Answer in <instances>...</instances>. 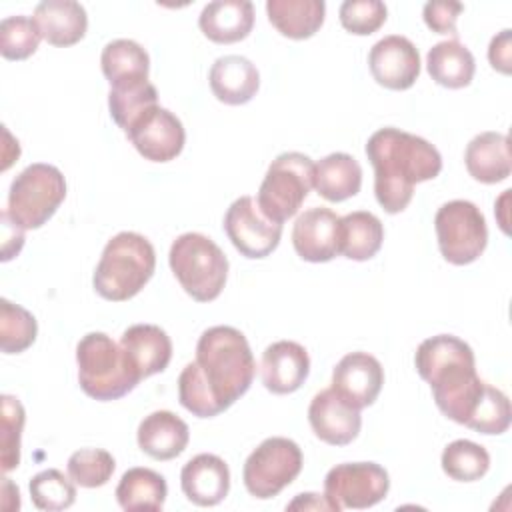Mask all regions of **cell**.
<instances>
[{
  "label": "cell",
  "mask_w": 512,
  "mask_h": 512,
  "mask_svg": "<svg viewBox=\"0 0 512 512\" xmlns=\"http://www.w3.org/2000/svg\"><path fill=\"white\" fill-rule=\"evenodd\" d=\"M256 362L246 336L232 326H212L196 344V360L178 376L180 404L198 418H214L244 396Z\"/></svg>",
  "instance_id": "obj_1"
},
{
  "label": "cell",
  "mask_w": 512,
  "mask_h": 512,
  "mask_svg": "<svg viewBox=\"0 0 512 512\" xmlns=\"http://www.w3.org/2000/svg\"><path fill=\"white\" fill-rule=\"evenodd\" d=\"M366 156L374 168L376 200L388 214L402 212L414 196V186L434 180L442 170L436 146L392 126L368 138Z\"/></svg>",
  "instance_id": "obj_2"
},
{
  "label": "cell",
  "mask_w": 512,
  "mask_h": 512,
  "mask_svg": "<svg viewBox=\"0 0 512 512\" xmlns=\"http://www.w3.org/2000/svg\"><path fill=\"white\" fill-rule=\"evenodd\" d=\"M414 364L420 378L430 384L438 410L466 426L486 390L472 348L458 336L438 334L420 342Z\"/></svg>",
  "instance_id": "obj_3"
},
{
  "label": "cell",
  "mask_w": 512,
  "mask_h": 512,
  "mask_svg": "<svg viewBox=\"0 0 512 512\" xmlns=\"http://www.w3.org/2000/svg\"><path fill=\"white\" fill-rule=\"evenodd\" d=\"M154 268L156 252L150 240L138 232H118L106 242L92 284L104 300L124 302L148 284Z\"/></svg>",
  "instance_id": "obj_4"
},
{
  "label": "cell",
  "mask_w": 512,
  "mask_h": 512,
  "mask_svg": "<svg viewBox=\"0 0 512 512\" xmlns=\"http://www.w3.org/2000/svg\"><path fill=\"white\" fill-rule=\"evenodd\" d=\"M170 270L196 302H212L220 296L228 278V258L222 248L200 232L180 234L168 252Z\"/></svg>",
  "instance_id": "obj_5"
},
{
  "label": "cell",
  "mask_w": 512,
  "mask_h": 512,
  "mask_svg": "<svg viewBox=\"0 0 512 512\" xmlns=\"http://www.w3.org/2000/svg\"><path fill=\"white\" fill-rule=\"evenodd\" d=\"M76 364L80 388L94 400H118L138 386L120 344L104 332H88L80 338Z\"/></svg>",
  "instance_id": "obj_6"
},
{
  "label": "cell",
  "mask_w": 512,
  "mask_h": 512,
  "mask_svg": "<svg viewBox=\"0 0 512 512\" xmlns=\"http://www.w3.org/2000/svg\"><path fill=\"white\" fill-rule=\"evenodd\" d=\"M66 198L64 174L44 162L26 166L10 184L8 216L24 230L44 226Z\"/></svg>",
  "instance_id": "obj_7"
},
{
  "label": "cell",
  "mask_w": 512,
  "mask_h": 512,
  "mask_svg": "<svg viewBox=\"0 0 512 512\" xmlns=\"http://www.w3.org/2000/svg\"><path fill=\"white\" fill-rule=\"evenodd\" d=\"M312 184V158L302 152H282L268 166L256 202L270 220L282 224L300 210L310 188H314Z\"/></svg>",
  "instance_id": "obj_8"
},
{
  "label": "cell",
  "mask_w": 512,
  "mask_h": 512,
  "mask_svg": "<svg viewBox=\"0 0 512 512\" xmlns=\"http://www.w3.org/2000/svg\"><path fill=\"white\" fill-rule=\"evenodd\" d=\"M300 446L284 436L262 440L246 458L242 480L250 496L268 500L278 496L302 472Z\"/></svg>",
  "instance_id": "obj_9"
},
{
  "label": "cell",
  "mask_w": 512,
  "mask_h": 512,
  "mask_svg": "<svg viewBox=\"0 0 512 512\" xmlns=\"http://www.w3.org/2000/svg\"><path fill=\"white\" fill-rule=\"evenodd\" d=\"M440 254L454 266L472 264L488 244L486 218L474 202L450 200L434 216Z\"/></svg>",
  "instance_id": "obj_10"
},
{
  "label": "cell",
  "mask_w": 512,
  "mask_h": 512,
  "mask_svg": "<svg viewBox=\"0 0 512 512\" xmlns=\"http://www.w3.org/2000/svg\"><path fill=\"white\" fill-rule=\"evenodd\" d=\"M390 490L388 472L376 462H344L328 470L324 496L332 512L344 508L364 510L376 506Z\"/></svg>",
  "instance_id": "obj_11"
},
{
  "label": "cell",
  "mask_w": 512,
  "mask_h": 512,
  "mask_svg": "<svg viewBox=\"0 0 512 512\" xmlns=\"http://www.w3.org/2000/svg\"><path fill=\"white\" fill-rule=\"evenodd\" d=\"M224 232L234 248L246 258H266L272 254L282 236V224L270 220L258 206L256 198H236L224 214Z\"/></svg>",
  "instance_id": "obj_12"
},
{
  "label": "cell",
  "mask_w": 512,
  "mask_h": 512,
  "mask_svg": "<svg viewBox=\"0 0 512 512\" xmlns=\"http://www.w3.org/2000/svg\"><path fill=\"white\" fill-rule=\"evenodd\" d=\"M132 146L150 162L174 160L186 142V132L176 114L162 106H150L124 132Z\"/></svg>",
  "instance_id": "obj_13"
},
{
  "label": "cell",
  "mask_w": 512,
  "mask_h": 512,
  "mask_svg": "<svg viewBox=\"0 0 512 512\" xmlns=\"http://www.w3.org/2000/svg\"><path fill=\"white\" fill-rule=\"evenodd\" d=\"M368 68L380 86L408 90L420 76V54L406 36L390 34L370 48Z\"/></svg>",
  "instance_id": "obj_14"
},
{
  "label": "cell",
  "mask_w": 512,
  "mask_h": 512,
  "mask_svg": "<svg viewBox=\"0 0 512 512\" xmlns=\"http://www.w3.org/2000/svg\"><path fill=\"white\" fill-rule=\"evenodd\" d=\"M292 246L306 262H330L340 254V216L324 206L304 210L294 222Z\"/></svg>",
  "instance_id": "obj_15"
},
{
  "label": "cell",
  "mask_w": 512,
  "mask_h": 512,
  "mask_svg": "<svg viewBox=\"0 0 512 512\" xmlns=\"http://www.w3.org/2000/svg\"><path fill=\"white\" fill-rule=\"evenodd\" d=\"M382 384L384 368L368 352H350L332 370V390L358 410L374 404Z\"/></svg>",
  "instance_id": "obj_16"
},
{
  "label": "cell",
  "mask_w": 512,
  "mask_h": 512,
  "mask_svg": "<svg viewBox=\"0 0 512 512\" xmlns=\"http://www.w3.org/2000/svg\"><path fill=\"white\" fill-rule=\"evenodd\" d=\"M308 422L316 438L330 446L350 444L362 426L360 410L338 396L332 386L320 390L308 406Z\"/></svg>",
  "instance_id": "obj_17"
},
{
  "label": "cell",
  "mask_w": 512,
  "mask_h": 512,
  "mask_svg": "<svg viewBox=\"0 0 512 512\" xmlns=\"http://www.w3.org/2000/svg\"><path fill=\"white\" fill-rule=\"evenodd\" d=\"M120 348L138 382L166 370L172 358V340L156 324H134L126 328Z\"/></svg>",
  "instance_id": "obj_18"
},
{
  "label": "cell",
  "mask_w": 512,
  "mask_h": 512,
  "mask_svg": "<svg viewBox=\"0 0 512 512\" xmlns=\"http://www.w3.org/2000/svg\"><path fill=\"white\" fill-rule=\"evenodd\" d=\"M262 384L272 394L296 392L310 374V358L302 344L294 340L272 342L262 352Z\"/></svg>",
  "instance_id": "obj_19"
},
{
  "label": "cell",
  "mask_w": 512,
  "mask_h": 512,
  "mask_svg": "<svg viewBox=\"0 0 512 512\" xmlns=\"http://www.w3.org/2000/svg\"><path fill=\"white\" fill-rule=\"evenodd\" d=\"M184 496L196 506H216L230 490L228 464L216 454H196L180 472Z\"/></svg>",
  "instance_id": "obj_20"
},
{
  "label": "cell",
  "mask_w": 512,
  "mask_h": 512,
  "mask_svg": "<svg viewBox=\"0 0 512 512\" xmlns=\"http://www.w3.org/2000/svg\"><path fill=\"white\" fill-rule=\"evenodd\" d=\"M138 448L154 460L180 456L190 440L188 424L170 410H156L138 424Z\"/></svg>",
  "instance_id": "obj_21"
},
{
  "label": "cell",
  "mask_w": 512,
  "mask_h": 512,
  "mask_svg": "<svg viewBox=\"0 0 512 512\" xmlns=\"http://www.w3.org/2000/svg\"><path fill=\"white\" fill-rule=\"evenodd\" d=\"M208 80L216 100L228 106H240L250 102L260 86V74L256 66L248 58L238 54L216 58L210 68Z\"/></svg>",
  "instance_id": "obj_22"
},
{
  "label": "cell",
  "mask_w": 512,
  "mask_h": 512,
  "mask_svg": "<svg viewBox=\"0 0 512 512\" xmlns=\"http://www.w3.org/2000/svg\"><path fill=\"white\" fill-rule=\"evenodd\" d=\"M468 174L482 184H496L510 176L512 156L510 140L502 132H480L474 136L464 152Z\"/></svg>",
  "instance_id": "obj_23"
},
{
  "label": "cell",
  "mask_w": 512,
  "mask_h": 512,
  "mask_svg": "<svg viewBox=\"0 0 512 512\" xmlns=\"http://www.w3.org/2000/svg\"><path fill=\"white\" fill-rule=\"evenodd\" d=\"M198 26L216 44L244 40L254 26V6L248 0H216L202 8Z\"/></svg>",
  "instance_id": "obj_24"
},
{
  "label": "cell",
  "mask_w": 512,
  "mask_h": 512,
  "mask_svg": "<svg viewBox=\"0 0 512 512\" xmlns=\"http://www.w3.org/2000/svg\"><path fill=\"white\" fill-rule=\"evenodd\" d=\"M100 66L110 82V90H126L148 82L150 58L138 42L118 38L102 48Z\"/></svg>",
  "instance_id": "obj_25"
},
{
  "label": "cell",
  "mask_w": 512,
  "mask_h": 512,
  "mask_svg": "<svg viewBox=\"0 0 512 512\" xmlns=\"http://www.w3.org/2000/svg\"><path fill=\"white\" fill-rule=\"evenodd\" d=\"M34 22L48 44L62 48L80 42L88 28L86 10L74 0L40 2L34 10Z\"/></svg>",
  "instance_id": "obj_26"
},
{
  "label": "cell",
  "mask_w": 512,
  "mask_h": 512,
  "mask_svg": "<svg viewBox=\"0 0 512 512\" xmlns=\"http://www.w3.org/2000/svg\"><path fill=\"white\" fill-rule=\"evenodd\" d=\"M316 192L328 202H344L360 192L362 168L346 152H332L314 164Z\"/></svg>",
  "instance_id": "obj_27"
},
{
  "label": "cell",
  "mask_w": 512,
  "mask_h": 512,
  "mask_svg": "<svg viewBox=\"0 0 512 512\" xmlns=\"http://www.w3.org/2000/svg\"><path fill=\"white\" fill-rule=\"evenodd\" d=\"M266 14L282 36L306 40L324 24L326 4L322 0H268Z\"/></svg>",
  "instance_id": "obj_28"
},
{
  "label": "cell",
  "mask_w": 512,
  "mask_h": 512,
  "mask_svg": "<svg viewBox=\"0 0 512 512\" xmlns=\"http://www.w3.org/2000/svg\"><path fill=\"white\" fill-rule=\"evenodd\" d=\"M426 68L436 84L458 90L472 82L476 62L472 52L458 38H452L438 42L428 50Z\"/></svg>",
  "instance_id": "obj_29"
},
{
  "label": "cell",
  "mask_w": 512,
  "mask_h": 512,
  "mask_svg": "<svg viewBox=\"0 0 512 512\" xmlns=\"http://www.w3.org/2000/svg\"><path fill=\"white\" fill-rule=\"evenodd\" d=\"M168 496V486L162 474L150 468H130L122 474L116 486V500L122 510H162Z\"/></svg>",
  "instance_id": "obj_30"
},
{
  "label": "cell",
  "mask_w": 512,
  "mask_h": 512,
  "mask_svg": "<svg viewBox=\"0 0 512 512\" xmlns=\"http://www.w3.org/2000/svg\"><path fill=\"white\" fill-rule=\"evenodd\" d=\"M384 240V226L368 210H356L340 218V254L364 262L378 254Z\"/></svg>",
  "instance_id": "obj_31"
},
{
  "label": "cell",
  "mask_w": 512,
  "mask_h": 512,
  "mask_svg": "<svg viewBox=\"0 0 512 512\" xmlns=\"http://www.w3.org/2000/svg\"><path fill=\"white\" fill-rule=\"evenodd\" d=\"M440 464L448 478L458 482H474L486 476L490 468V454L484 446L460 438L444 448Z\"/></svg>",
  "instance_id": "obj_32"
},
{
  "label": "cell",
  "mask_w": 512,
  "mask_h": 512,
  "mask_svg": "<svg viewBox=\"0 0 512 512\" xmlns=\"http://www.w3.org/2000/svg\"><path fill=\"white\" fill-rule=\"evenodd\" d=\"M38 334L32 312L6 298L0 300V348L4 354H20L28 350Z\"/></svg>",
  "instance_id": "obj_33"
},
{
  "label": "cell",
  "mask_w": 512,
  "mask_h": 512,
  "mask_svg": "<svg viewBox=\"0 0 512 512\" xmlns=\"http://www.w3.org/2000/svg\"><path fill=\"white\" fill-rule=\"evenodd\" d=\"M30 498L38 510H66L76 500V486L70 476H64L56 468L42 470L32 476Z\"/></svg>",
  "instance_id": "obj_34"
},
{
  "label": "cell",
  "mask_w": 512,
  "mask_h": 512,
  "mask_svg": "<svg viewBox=\"0 0 512 512\" xmlns=\"http://www.w3.org/2000/svg\"><path fill=\"white\" fill-rule=\"evenodd\" d=\"M0 400H2L0 466H2V472L8 474L20 464V438L26 422V412L16 396L2 394Z\"/></svg>",
  "instance_id": "obj_35"
},
{
  "label": "cell",
  "mask_w": 512,
  "mask_h": 512,
  "mask_svg": "<svg viewBox=\"0 0 512 512\" xmlns=\"http://www.w3.org/2000/svg\"><path fill=\"white\" fill-rule=\"evenodd\" d=\"M116 468V460L108 450L82 448L68 458V476L82 488L104 486Z\"/></svg>",
  "instance_id": "obj_36"
},
{
  "label": "cell",
  "mask_w": 512,
  "mask_h": 512,
  "mask_svg": "<svg viewBox=\"0 0 512 512\" xmlns=\"http://www.w3.org/2000/svg\"><path fill=\"white\" fill-rule=\"evenodd\" d=\"M42 34L28 16H6L0 22V54L6 60H26L38 50Z\"/></svg>",
  "instance_id": "obj_37"
},
{
  "label": "cell",
  "mask_w": 512,
  "mask_h": 512,
  "mask_svg": "<svg viewBox=\"0 0 512 512\" xmlns=\"http://www.w3.org/2000/svg\"><path fill=\"white\" fill-rule=\"evenodd\" d=\"M158 104V90L154 84L146 82L136 88L126 90H110L108 92V108L112 120L122 128V132L128 130V126L150 106Z\"/></svg>",
  "instance_id": "obj_38"
},
{
  "label": "cell",
  "mask_w": 512,
  "mask_h": 512,
  "mask_svg": "<svg viewBox=\"0 0 512 512\" xmlns=\"http://www.w3.org/2000/svg\"><path fill=\"white\" fill-rule=\"evenodd\" d=\"M510 416L512 412H510L508 396L502 390L486 384L484 396L478 402L466 426L480 434H502L510 426Z\"/></svg>",
  "instance_id": "obj_39"
},
{
  "label": "cell",
  "mask_w": 512,
  "mask_h": 512,
  "mask_svg": "<svg viewBox=\"0 0 512 512\" xmlns=\"http://www.w3.org/2000/svg\"><path fill=\"white\" fill-rule=\"evenodd\" d=\"M340 24L356 36H368L386 22V4L380 0H346L340 6Z\"/></svg>",
  "instance_id": "obj_40"
},
{
  "label": "cell",
  "mask_w": 512,
  "mask_h": 512,
  "mask_svg": "<svg viewBox=\"0 0 512 512\" xmlns=\"http://www.w3.org/2000/svg\"><path fill=\"white\" fill-rule=\"evenodd\" d=\"M464 6L460 2H426L422 10V18L426 26L436 34H452V38L458 36L456 32V20Z\"/></svg>",
  "instance_id": "obj_41"
},
{
  "label": "cell",
  "mask_w": 512,
  "mask_h": 512,
  "mask_svg": "<svg viewBox=\"0 0 512 512\" xmlns=\"http://www.w3.org/2000/svg\"><path fill=\"white\" fill-rule=\"evenodd\" d=\"M488 60L490 66L502 74L512 72V30L504 28L490 40L488 46Z\"/></svg>",
  "instance_id": "obj_42"
},
{
  "label": "cell",
  "mask_w": 512,
  "mask_h": 512,
  "mask_svg": "<svg viewBox=\"0 0 512 512\" xmlns=\"http://www.w3.org/2000/svg\"><path fill=\"white\" fill-rule=\"evenodd\" d=\"M2 218V260L8 262L10 258H14L22 246H24V228H20L6 210H2L0 214Z\"/></svg>",
  "instance_id": "obj_43"
},
{
  "label": "cell",
  "mask_w": 512,
  "mask_h": 512,
  "mask_svg": "<svg viewBox=\"0 0 512 512\" xmlns=\"http://www.w3.org/2000/svg\"><path fill=\"white\" fill-rule=\"evenodd\" d=\"M286 510H332L326 496L324 494H316V492H304L298 494L288 506Z\"/></svg>",
  "instance_id": "obj_44"
}]
</instances>
